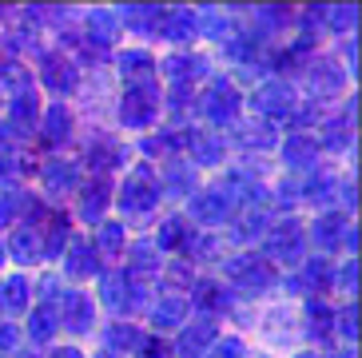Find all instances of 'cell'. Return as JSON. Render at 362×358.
Returning <instances> with one entry per match:
<instances>
[{"mask_svg": "<svg viewBox=\"0 0 362 358\" xmlns=\"http://www.w3.org/2000/svg\"><path fill=\"white\" fill-rule=\"evenodd\" d=\"M156 203H160V179L151 175L148 163H139V168L128 175L124 191H119V207H124V215H132V219L144 223Z\"/></svg>", "mask_w": 362, "mask_h": 358, "instance_id": "obj_1", "label": "cell"}, {"mask_svg": "<svg viewBox=\"0 0 362 358\" xmlns=\"http://www.w3.org/2000/svg\"><path fill=\"white\" fill-rule=\"evenodd\" d=\"M160 112V88L156 84H136L124 92V104H119V120L128 127H148Z\"/></svg>", "mask_w": 362, "mask_h": 358, "instance_id": "obj_2", "label": "cell"}, {"mask_svg": "<svg viewBox=\"0 0 362 358\" xmlns=\"http://www.w3.org/2000/svg\"><path fill=\"white\" fill-rule=\"evenodd\" d=\"M223 271H227V279H235L243 291H267V287L275 283L271 263H263V259H255V255H235V259L223 263Z\"/></svg>", "mask_w": 362, "mask_h": 358, "instance_id": "obj_3", "label": "cell"}, {"mask_svg": "<svg viewBox=\"0 0 362 358\" xmlns=\"http://www.w3.org/2000/svg\"><path fill=\"white\" fill-rule=\"evenodd\" d=\"M12 127H21V132H28L36 120V112H40V96H36V88L28 84V76L16 72L12 68Z\"/></svg>", "mask_w": 362, "mask_h": 358, "instance_id": "obj_4", "label": "cell"}, {"mask_svg": "<svg viewBox=\"0 0 362 358\" xmlns=\"http://www.w3.org/2000/svg\"><path fill=\"white\" fill-rule=\"evenodd\" d=\"M251 104H255L259 116L279 120V116H287V112H291V104H295V92H291L287 80H267L263 88H255Z\"/></svg>", "mask_w": 362, "mask_h": 358, "instance_id": "obj_5", "label": "cell"}, {"mask_svg": "<svg viewBox=\"0 0 362 358\" xmlns=\"http://www.w3.org/2000/svg\"><path fill=\"white\" fill-rule=\"evenodd\" d=\"M203 112H207L211 124H231L235 112H239V92H235L231 80H215V84L207 88V96H203Z\"/></svg>", "mask_w": 362, "mask_h": 358, "instance_id": "obj_6", "label": "cell"}, {"mask_svg": "<svg viewBox=\"0 0 362 358\" xmlns=\"http://www.w3.org/2000/svg\"><path fill=\"white\" fill-rule=\"evenodd\" d=\"M298 251H303V227H298V219H287L283 227L271 231V239H267V255L279 259V263H295Z\"/></svg>", "mask_w": 362, "mask_h": 358, "instance_id": "obj_7", "label": "cell"}, {"mask_svg": "<svg viewBox=\"0 0 362 358\" xmlns=\"http://www.w3.org/2000/svg\"><path fill=\"white\" fill-rule=\"evenodd\" d=\"M40 80L52 88V92H72V88H76V68L64 60V56L48 52L40 60Z\"/></svg>", "mask_w": 362, "mask_h": 358, "instance_id": "obj_8", "label": "cell"}, {"mask_svg": "<svg viewBox=\"0 0 362 358\" xmlns=\"http://www.w3.org/2000/svg\"><path fill=\"white\" fill-rule=\"evenodd\" d=\"M192 215L199 223H223L227 215H231V200H227L223 191H203V195H195L192 200Z\"/></svg>", "mask_w": 362, "mask_h": 358, "instance_id": "obj_9", "label": "cell"}, {"mask_svg": "<svg viewBox=\"0 0 362 358\" xmlns=\"http://www.w3.org/2000/svg\"><path fill=\"white\" fill-rule=\"evenodd\" d=\"M60 315H64V327L72 330V335H84L88 327H92V299L80 295V291H72V295L60 299Z\"/></svg>", "mask_w": 362, "mask_h": 358, "instance_id": "obj_10", "label": "cell"}, {"mask_svg": "<svg viewBox=\"0 0 362 358\" xmlns=\"http://www.w3.org/2000/svg\"><path fill=\"white\" fill-rule=\"evenodd\" d=\"M160 36L171 44H187L195 36V12L192 8H175V12H163L160 21Z\"/></svg>", "mask_w": 362, "mask_h": 358, "instance_id": "obj_11", "label": "cell"}, {"mask_svg": "<svg viewBox=\"0 0 362 358\" xmlns=\"http://www.w3.org/2000/svg\"><path fill=\"white\" fill-rule=\"evenodd\" d=\"M107 195H112V183H107V175H96V179L84 187V195H80V219L96 223L100 215H104V207H107Z\"/></svg>", "mask_w": 362, "mask_h": 358, "instance_id": "obj_12", "label": "cell"}, {"mask_svg": "<svg viewBox=\"0 0 362 358\" xmlns=\"http://www.w3.org/2000/svg\"><path fill=\"white\" fill-rule=\"evenodd\" d=\"M207 72V60L203 56H187V52H175V56H168L163 60V76L168 80H175V84H187V80H195V76H203Z\"/></svg>", "mask_w": 362, "mask_h": 358, "instance_id": "obj_13", "label": "cell"}, {"mask_svg": "<svg viewBox=\"0 0 362 358\" xmlns=\"http://www.w3.org/2000/svg\"><path fill=\"white\" fill-rule=\"evenodd\" d=\"M119 68L128 76V88L136 84H156V60L148 52H124L119 56Z\"/></svg>", "mask_w": 362, "mask_h": 358, "instance_id": "obj_14", "label": "cell"}, {"mask_svg": "<svg viewBox=\"0 0 362 358\" xmlns=\"http://www.w3.org/2000/svg\"><path fill=\"white\" fill-rule=\"evenodd\" d=\"M211 338H215V318H199V323H192V327L180 335V354H187V358H195L203 347H211Z\"/></svg>", "mask_w": 362, "mask_h": 358, "instance_id": "obj_15", "label": "cell"}, {"mask_svg": "<svg viewBox=\"0 0 362 358\" xmlns=\"http://www.w3.org/2000/svg\"><path fill=\"white\" fill-rule=\"evenodd\" d=\"M119 159H124V151H119L116 139H92V148H88V163H92L96 175H107Z\"/></svg>", "mask_w": 362, "mask_h": 358, "instance_id": "obj_16", "label": "cell"}, {"mask_svg": "<svg viewBox=\"0 0 362 358\" xmlns=\"http://www.w3.org/2000/svg\"><path fill=\"white\" fill-rule=\"evenodd\" d=\"M44 187L52 191V195H68L76 187V163L68 159H52L48 168H44Z\"/></svg>", "mask_w": 362, "mask_h": 358, "instance_id": "obj_17", "label": "cell"}, {"mask_svg": "<svg viewBox=\"0 0 362 358\" xmlns=\"http://www.w3.org/2000/svg\"><path fill=\"white\" fill-rule=\"evenodd\" d=\"M88 32H92L96 48H107V44H116V36H119V16H116V12L96 8L92 16H88Z\"/></svg>", "mask_w": 362, "mask_h": 358, "instance_id": "obj_18", "label": "cell"}, {"mask_svg": "<svg viewBox=\"0 0 362 358\" xmlns=\"http://www.w3.org/2000/svg\"><path fill=\"white\" fill-rule=\"evenodd\" d=\"M100 299H104L112 311H124L128 306V271H107L100 279Z\"/></svg>", "mask_w": 362, "mask_h": 358, "instance_id": "obj_19", "label": "cell"}, {"mask_svg": "<svg viewBox=\"0 0 362 358\" xmlns=\"http://www.w3.org/2000/svg\"><path fill=\"white\" fill-rule=\"evenodd\" d=\"M342 239H346V219H342L339 211H330V215H322V219L315 223V243H319L322 251L339 247Z\"/></svg>", "mask_w": 362, "mask_h": 358, "instance_id": "obj_20", "label": "cell"}, {"mask_svg": "<svg viewBox=\"0 0 362 358\" xmlns=\"http://www.w3.org/2000/svg\"><path fill=\"white\" fill-rule=\"evenodd\" d=\"M160 251H175V247H187L192 243V223L183 219V215H171V219H163L160 227Z\"/></svg>", "mask_w": 362, "mask_h": 358, "instance_id": "obj_21", "label": "cell"}, {"mask_svg": "<svg viewBox=\"0 0 362 358\" xmlns=\"http://www.w3.org/2000/svg\"><path fill=\"white\" fill-rule=\"evenodd\" d=\"M64 271L76 275V279H84V275H96V251L88 247L84 239H76L68 247V259H64Z\"/></svg>", "mask_w": 362, "mask_h": 358, "instance_id": "obj_22", "label": "cell"}, {"mask_svg": "<svg viewBox=\"0 0 362 358\" xmlns=\"http://www.w3.org/2000/svg\"><path fill=\"white\" fill-rule=\"evenodd\" d=\"M315 156H319V144L307 136H287V144H283V159H287L291 168H310Z\"/></svg>", "mask_w": 362, "mask_h": 358, "instance_id": "obj_23", "label": "cell"}, {"mask_svg": "<svg viewBox=\"0 0 362 358\" xmlns=\"http://www.w3.org/2000/svg\"><path fill=\"white\" fill-rule=\"evenodd\" d=\"M330 283V263L327 259H315V263H307L303 267V275H295L291 279V291H319V287H327Z\"/></svg>", "mask_w": 362, "mask_h": 358, "instance_id": "obj_24", "label": "cell"}, {"mask_svg": "<svg viewBox=\"0 0 362 358\" xmlns=\"http://www.w3.org/2000/svg\"><path fill=\"white\" fill-rule=\"evenodd\" d=\"M342 88V68L334 60H319L310 68V92H339Z\"/></svg>", "mask_w": 362, "mask_h": 358, "instance_id": "obj_25", "label": "cell"}, {"mask_svg": "<svg viewBox=\"0 0 362 358\" xmlns=\"http://www.w3.org/2000/svg\"><path fill=\"white\" fill-rule=\"evenodd\" d=\"M187 144H192L195 163H203V168H215V163L223 159V144H219L215 136H199V132H192V136H187Z\"/></svg>", "mask_w": 362, "mask_h": 358, "instance_id": "obj_26", "label": "cell"}, {"mask_svg": "<svg viewBox=\"0 0 362 358\" xmlns=\"http://www.w3.org/2000/svg\"><path fill=\"white\" fill-rule=\"evenodd\" d=\"M330 323H334L330 306L322 303L319 295H310V303H307V330H310V338H327L330 335Z\"/></svg>", "mask_w": 362, "mask_h": 358, "instance_id": "obj_27", "label": "cell"}, {"mask_svg": "<svg viewBox=\"0 0 362 358\" xmlns=\"http://www.w3.org/2000/svg\"><path fill=\"white\" fill-rule=\"evenodd\" d=\"M24 303H28V283H24L21 275H12L8 283L0 287V306H4L8 315H21Z\"/></svg>", "mask_w": 362, "mask_h": 358, "instance_id": "obj_28", "label": "cell"}, {"mask_svg": "<svg viewBox=\"0 0 362 358\" xmlns=\"http://www.w3.org/2000/svg\"><path fill=\"white\" fill-rule=\"evenodd\" d=\"M124 21H128V28H136V32H160L163 12L148 8V4H132V8H124Z\"/></svg>", "mask_w": 362, "mask_h": 358, "instance_id": "obj_29", "label": "cell"}, {"mask_svg": "<svg viewBox=\"0 0 362 358\" xmlns=\"http://www.w3.org/2000/svg\"><path fill=\"white\" fill-rule=\"evenodd\" d=\"M28 335H33V342H48L56 335V306H36L28 318Z\"/></svg>", "mask_w": 362, "mask_h": 358, "instance_id": "obj_30", "label": "cell"}, {"mask_svg": "<svg viewBox=\"0 0 362 358\" xmlns=\"http://www.w3.org/2000/svg\"><path fill=\"white\" fill-rule=\"evenodd\" d=\"M104 338H107V347H119V350H139L144 347V335H139L136 327H124V323H112Z\"/></svg>", "mask_w": 362, "mask_h": 358, "instance_id": "obj_31", "label": "cell"}, {"mask_svg": "<svg viewBox=\"0 0 362 358\" xmlns=\"http://www.w3.org/2000/svg\"><path fill=\"white\" fill-rule=\"evenodd\" d=\"M183 311H187V303H180V299H163L160 306H156V311H151V323H156V327H180L183 323Z\"/></svg>", "mask_w": 362, "mask_h": 358, "instance_id": "obj_32", "label": "cell"}, {"mask_svg": "<svg viewBox=\"0 0 362 358\" xmlns=\"http://www.w3.org/2000/svg\"><path fill=\"white\" fill-rule=\"evenodd\" d=\"M12 255H16V263H36V259H40V243H36V235L33 231H16L12 235Z\"/></svg>", "mask_w": 362, "mask_h": 358, "instance_id": "obj_33", "label": "cell"}, {"mask_svg": "<svg viewBox=\"0 0 362 358\" xmlns=\"http://www.w3.org/2000/svg\"><path fill=\"white\" fill-rule=\"evenodd\" d=\"M68 132H72V120H68V112H64V108H48V112H44V136L52 139V144H60Z\"/></svg>", "mask_w": 362, "mask_h": 358, "instance_id": "obj_34", "label": "cell"}, {"mask_svg": "<svg viewBox=\"0 0 362 358\" xmlns=\"http://www.w3.org/2000/svg\"><path fill=\"white\" fill-rule=\"evenodd\" d=\"M199 16H203V21H195V24H199V28L207 32L211 40H223L227 32H231V21H227L223 12H215V8H203Z\"/></svg>", "mask_w": 362, "mask_h": 358, "instance_id": "obj_35", "label": "cell"}, {"mask_svg": "<svg viewBox=\"0 0 362 358\" xmlns=\"http://www.w3.org/2000/svg\"><path fill=\"white\" fill-rule=\"evenodd\" d=\"M64 239H68V219L64 215H48V255H60L64 251Z\"/></svg>", "mask_w": 362, "mask_h": 358, "instance_id": "obj_36", "label": "cell"}, {"mask_svg": "<svg viewBox=\"0 0 362 358\" xmlns=\"http://www.w3.org/2000/svg\"><path fill=\"white\" fill-rule=\"evenodd\" d=\"M239 139H243L247 148H271V144H275V132H271V127L267 124H247V127H239Z\"/></svg>", "mask_w": 362, "mask_h": 358, "instance_id": "obj_37", "label": "cell"}, {"mask_svg": "<svg viewBox=\"0 0 362 358\" xmlns=\"http://www.w3.org/2000/svg\"><path fill=\"white\" fill-rule=\"evenodd\" d=\"M195 303L203 306V311H215V306H223L227 295L219 283H195Z\"/></svg>", "mask_w": 362, "mask_h": 358, "instance_id": "obj_38", "label": "cell"}, {"mask_svg": "<svg viewBox=\"0 0 362 358\" xmlns=\"http://www.w3.org/2000/svg\"><path fill=\"white\" fill-rule=\"evenodd\" d=\"M132 271H139V275H156L160 271V263H156V247H151V243H139L136 251H132Z\"/></svg>", "mask_w": 362, "mask_h": 358, "instance_id": "obj_39", "label": "cell"}, {"mask_svg": "<svg viewBox=\"0 0 362 358\" xmlns=\"http://www.w3.org/2000/svg\"><path fill=\"white\" fill-rule=\"evenodd\" d=\"M267 231V215L263 211H251V215H247L243 223H235V239H255V235H263Z\"/></svg>", "mask_w": 362, "mask_h": 358, "instance_id": "obj_40", "label": "cell"}, {"mask_svg": "<svg viewBox=\"0 0 362 358\" xmlns=\"http://www.w3.org/2000/svg\"><path fill=\"white\" fill-rule=\"evenodd\" d=\"M187 187H192V171H187V163H168V191L171 195H187Z\"/></svg>", "mask_w": 362, "mask_h": 358, "instance_id": "obj_41", "label": "cell"}, {"mask_svg": "<svg viewBox=\"0 0 362 358\" xmlns=\"http://www.w3.org/2000/svg\"><path fill=\"white\" fill-rule=\"evenodd\" d=\"M100 251L104 255L124 251V227H119V223H104V231H100Z\"/></svg>", "mask_w": 362, "mask_h": 358, "instance_id": "obj_42", "label": "cell"}, {"mask_svg": "<svg viewBox=\"0 0 362 358\" xmlns=\"http://www.w3.org/2000/svg\"><path fill=\"white\" fill-rule=\"evenodd\" d=\"M16 171V144H12L8 127H0V175H12Z\"/></svg>", "mask_w": 362, "mask_h": 358, "instance_id": "obj_43", "label": "cell"}, {"mask_svg": "<svg viewBox=\"0 0 362 358\" xmlns=\"http://www.w3.org/2000/svg\"><path fill=\"white\" fill-rule=\"evenodd\" d=\"M322 144H327V148H346V144H351V120H334V124H327Z\"/></svg>", "mask_w": 362, "mask_h": 358, "instance_id": "obj_44", "label": "cell"}, {"mask_svg": "<svg viewBox=\"0 0 362 358\" xmlns=\"http://www.w3.org/2000/svg\"><path fill=\"white\" fill-rule=\"evenodd\" d=\"M24 195L16 187H0V223H12V215L21 211Z\"/></svg>", "mask_w": 362, "mask_h": 358, "instance_id": "obj_45", "label": "cell"}, {"mask_svg": "<svg viewBox=\"0 0 362 358\" xmlns=\"http://www.w3.org/2000/svg\"><path fill=\"white\" fill-rule=\"evenodd\" d=\"M327 16H330L327 24H330L334 32H346V28H354V16H358V12H354V8H330Z\"/></svg>", "mask_w": 362, "mask_h": 358, "instance_id": "obj_46", "label": "cell"}, {"mask_svg": "<svg viewBox=\"0 0 362 358\" xmlns=\"http://www.w3.org/2000/svg\"><path fill=\"white\" fill-rule=\"evenodd\" d=\"M207 358H243V342H239V338H223V342H215L211 347Z\"/></svg>", "mask_w": 362, "mask_h": 358, "instance_id": "obj_47", "label": "cell"}, {"mask_svg": "<svg viewBox=\"0 0 362 358\" xmlns=\"http://www.w3.org/2000/svg\"><path fill=\"white\" fill-rule=\"evenodd\" d=\"M339 327H342V335L351 338V342L358 338V311H354V303H351V306H346V311L339 315Z\"/></svg>", "mask_w": 362, "mask_h": 358, "instance_id": "obj_48", "label": "cell"}, {"mask_svg": "<svg viewBox=\"0 0 362 358\" xmlns=\"http://www.w3.org/2000/svg\"><path fill=\"white\" fill-rule=\"evenodd\" d=\"M12 350H16V327L0 323V354H12Z\"/></svg>", "mask_w": 362, "mask_h": 358, "instance_id": "obj_49", "label": "cell"}, {"mask_svg": "<svg viewBox=\"0 0 362 358\" xmlns=\"http://www.w3.org/2000/svg\"><path fill=\"white\" fill-rule=\"evenodd\" d=\"M259 24H263V28H279V24H287V12L283 8H263L259 12Z\"/></svg>", "mask_w": 362, "mask_h": 358, "instance_id": "obj_50", "label": "cell"}, {"mask_svg": "<svg viewBox=\"0 0 362 358\" xmlns=\"http://www.w3.org/2000/svg\"><path fill=\"white\" fill-rule=\"evenodd\" d=\"M354 283H358V267L346 263V267L339 271V287H342V291H354Z\"/></svg>", "mask_w": 362, "mask_h": 358, "instance_id": "obj_51", "label": "cell"}, {"mask_svg": "<svg viewBox=\"0 0 362 358\" xmlns=\"http://www.w3.org/2000/svg\"><path fill=\"white\" fill-rule=\"evenodd\" d=\"M139 354H144V358H163L168 350H163V342H151V338H144V347H139Z\"/></svg>", "mask_w": 362, "mask_h": 358, "instance_id": "obj_52", "label": "cell"}, {"mask_svg": "<svg viewBox=\"0 0 362 358\" xmlns=\"http://www.w3.org/2000/svg\"><path fill=\"white\" fill-rule=\"evenodd\" d=\"M168 279H171V283H192V275H187V267H183V263H175V267H171V275H168Z\"/></svg>", "mask_w": 362, "mask_h": 358, "instance_id": "obj_53", "label": "cell"}, {"mask_svg": "<svg viewBox=\"0 0 362 358\" xmlns=\"http://www.w3.org/2000/svg\"><path fill=\"white\" fill-rule=\"evenodd\" d=\"M52 358H84V354H80V350H76V347H64V350H56Z\"/></svg>", "mask_w": 362, "mask_h": 358, "instance_id": "obj_54", "label": "cell"}, {"mask_svg": "<svg viewBox=\"0 0 362 358\" xmlns=\"http://www.w3.org/2000/svg\"><path fill=\"white\" fill-rule=\"evenodd\" d=\"M4 255H8V251H4V243H0V263H4Z\"/></svg>", "mask_w": 362, "mask_h": 358, "instance_id": "obj_55", "label": "cell"}, {"mask_svg": "<svg viewBox=\"0 0 362 358\" xmlns=\"http://www.w3.org/2000/svg\"><path fill=\"white\" fill-rule=\"evenodd\" d=\"M295 358H315V354H295Z\"/></svg>", "mask_w": 362, "mask_h": 358, "instance_id": "obj_56", "label": "cell"}, {"mask_svg": "<svg viewBox=\"0 0 362 358\" xmlns=\"http://www.w3.org/2000/svg\"><path fill=\"white\" fill-rule=\"evenodd\" d=\"M96 358H116V354H96Z\"/></svg>", "mask_w": 362, "mask_h": 358, "instance_id": "obj_57", "label": "cell"}, {"mask_svg": "<svg viewBox=\"0 0 362 358\" xmlns=\"http://www.w3.org/2000/svg\"><path fill=\"white\" fill-rule=\"evenodd\" d=\"M334 358H346V354H334Z\"/></svg>", "mask_w": 362, "mask_h": 358, "instance_id": "obj_58", "label": "cell"}]
</instances>
